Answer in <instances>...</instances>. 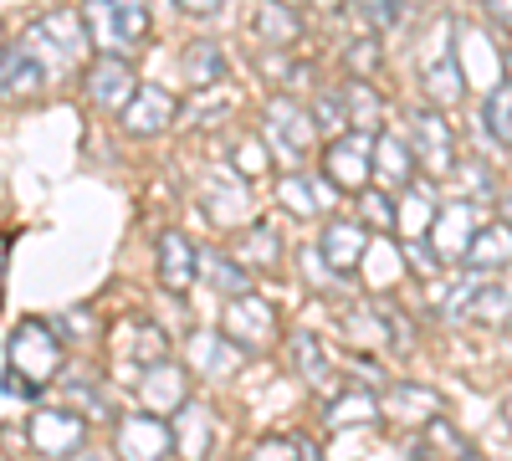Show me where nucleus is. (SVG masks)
Returning a JSON list of instances; mask_svg holds the SVG:
<instances>
[{"mask_svg": "<svg viewBox=\"0 0 512 461\" xmlns=\"http://www.w3.org/2000/svg\"><path fill=\"white\" fill-rule=\"evenodd\" d=\"M477 226H482V221H477V205H472V200H456L451 211L431 216V231H425V236H431L436 257L451 262V257H461V251H466V241L477 236Z\"/></svg>", "mask_w": 512, "mask_h": 461, "instance_id": "nucleus-10", "label": "nucleus"}, {"mask_svg": "<svg viewBox=\"0 0 512 461\" xmlns=\"http://www.w3.org/2000/svg\"><path fill=\"white\" fill-rule=\"evenodd\" d=\"M226 339L236 349H267L277 339V308L267 298L236 292V298L226 303Z\"/></svg>", "mask_w": 512, "mask_h": 461, "instance_id": "nucleus-4", "label": "nucleus"}, {"mask_svg": "<svg viewBox=\"0 0 512 461\" xmlns=\"http://www.w3.org/2000/svg\"><path fill=\"white\" fill-rule=\"evenodd\" d=\"M6 369H16L26 385H47L52 374L62 369V339L41 318L16 323L11 344H6Z\"/></svg>", "mask_w": 512, "mask_h": 461, "instance_id": "nucleus-2", "label": "nucleus"}, {"mask_svg": "<svg viewBox=\"0 0 512 461\" xmlns=\"http://www.w3.org/2000/svg\"><path fill=\"white\" fill-rule=\"evenodd\" d=\"M431 216H436V200H431V190H425V185H415V190L395 205V226L405 231V241H415V236L431 231Z\"/></svg>", "mask_w": 512, "mask_h": 461, "instance_id": "nucleus-27", "label": "nucleus"}, {"mask_svg": "<svg viewBox=\"0 0 512 461\" xmlns=\"http://www.w3.org/2000/svg\"><path fill=\"white\" fill-rule=\"evenodd\" d=\"M379 421V400L369 395V390H344L333 405H328V415H323V426H333V431H349V426H374Z\"/></svg>", "mask_w": 512, "mask_h": 461, "instance_id": "nucleus-21", "label": "nucleus"}, {"mask_svg": "<svg viewBox=\"0 0 512 461\" xmlns=\"http://www.w3.org/2000/svg\"><path fill=\"white\" fill-rule=\"evenodd\" d=\"M236 170L246 175V180H262L267 170H272V154H267V144L262 139H246V144H236Z\"/></svg>", "mask_w": 512, "mask_h": 461, "instance_id": "nucleus-34", "label": "nucleus"}, {"mask_svg": "<svg viewBox=\"0 0 512 461\" xmlns=\"http://www.w3.org/2000/svg\"><path fill=\"white\" fill-rule=\"evenodd\" d=\"M205 200H210V216L221 226H236V216L246 211V180H231V185H205Z\"/></svg>", "mask_w": 512, "mask_h": 461, "instance_id": "nucleus-30", "label": "nucleus"}, {"mask_svg": "<svg viewBox=\"0 0 512 461\" xmlns=\"http://www.w3.org/2000/svg\"><path fill=\"white\" fill-rule=\"evenodd\" d=\"M364 221H369L374 231H390V226H395V200L384 195V190H369V185H364Z\"/></svg>", "mask_w": 512, "mask_h": 461, "instance_id": "nucleus-37", "label": "nucleus"}, {"mask_svg": "<svg viewBox=\"0 0 512 461\" xmlns=\"http://www.w3.org/2000/svg\"><path fill=\"white\" fill-rule=\"evenodd\" d=\"M256 36L262 41H272V47H287V41H297L303 36V21H297L282 0H262V6H256Z\"/></svg>", "mask_w": 512, "mask_h": 461, "instance_id": "nucleus-24", "label": "nucleus"}, {"mask_svg": "<svg viewBox=\"0 0 512 461\" xmlns=\"http://www.w3.org/2000/svg\"><path fill=\"white\" fill-rule=\"evenodd\" d=\"M308 190H313V205H333L338 195H344V190L328 185V180H308Z\"/></svg>", "mask_w": 512, "mask_h": 461, "instance_id": "nucleus-43", "label": "nucleus"}, {"mask_svg": "<svg viewBox=\"0 0 512 461\" xmlns=\"http://www.w3.org/2000/svg\"><path fill=\"white\" fill-rule=\"evenodd\" d=\"M0 262H6V241H0Z\"/></svg>", "mask_w": 512, "mask_h": 461, "instance_id": "nucleus-48", "label": "nucleus"}, {"mask_svg": "<svg viewBox=\"0 0 512 461\" xmlns=\"http://www.w3.org/2000/svg\"><path fill=\"white\" fill-rule=\"evenodd\" d=\"M410 134H415L410 154H415L436 180H446L451 164H456V134H451V123L441 118V108H420V113L410 118Z\"/></svg>", "mask_w": 512, "mask_h": 461, "instance_id": "nucleus-5", "label": "nucleus"}, {"mask_svg": "<svg viewBox=\"0 0 512 461\" xmlns=\"http://www.w3.org/2000/svg\"><path fill=\"white\" fill-rule=\"evenodd\" d=\"M472 318H482V323L507 318V287H502V282H497V287H477V308H472Z\"/></svg>", "mask_w": 512, "mask_h": 461, "instance_id": "nucleus-39", "label": "nucleus"}, {"mask_svg": "<svg viewBox=\"0 0 512 461\" xmlns=\"http://www.w3.org/2000/svg\"><path fill=\"white\" fill-rule=\"evenodd\" d=\"M36 31H41V41H57L62 57H82V52H88V26H82V16H72V11L41 16Z\"/></svg>", "mask_w": 512, "mask_h": 461, "instance_id": "nucleus-22", "label": "nucleus"}, {"mask_svg": "<svg viewBox=\"0 0 512 461\" xmlns=\"http://www.w3.org/2000/svg\"><path fill=\"white\" fill-rule=\"evenodd\" d=\"M185 77L195 82V88H210V82H221V77H226L221 47H210V41H195V47L185 52Z\"/></svg>", "mask_w": 512, "mask_h": 461, "instance_id": "nucleus-29", "label": "nucleus"}, {"mask_svg": "<svg viewBox=\"0 0 512 461\" xmlns=\"http://www.w3.org/2000/svg\"><path fill=\"white\" fill-rule=\"evenodd\" d=\"M169 123H175V98H169L164 88H134V98L123 103V129L128 134H164Z\"/></svg>", "mask_w": 512, "mask_h": 461, "instance_id": "nucleus-11", "label": "nucleus"}, {"mask_svg": "<svg viewBox=\"0 0 512 461\" xmlns=\"http://www.w3.org/2000/svg\"><path fill=\"white\" fill-rule=\"evenodd\" d=\"M159 282L169 292H190L195 282V246L185 231H164L159 236Z\"/></svg>", "mask_w": 512, "mask_h": 461, "instance_id": "nucleus-16", "label": "nucleus"}, {"mask_svg": "<svg viewBox=\"0 0 512 461\" xmlns=\"http://www.w3.org/2000/svg\"><path fill=\"white\" fill-rule=\"evenodd\" d=\"M210 426H216V421H210V410L195 405V400H185V405L175 410L169 441H175L180 461H205V456H210V441H216V431H210Z\"/></svg>", "mask_w": 512, "mask_h": 461, "instance_id": "nucleus-13", "label": "nucleus"}, {"mask_svg": "<svg viewBox=\"0 0 512 461\" xmlns=\"http://www.w3.org/2000/svg\"><path fill=\"white\" fill-rule=\"evenodd\" d=\"M282 205L297 216V221H313L318 216V205H313V190L308 180H282Z\"/></svg>", "mask_w": 512, "mask_h": 461, "instance_id": "nucleus-36", "label": "nucleus"}, {"mask_svg": "<svg viewBox=\"0 0 512 461\" xmlns=\"http://www.w3.org/2000/svg\"><path fill=\"white\" fill-rule=\"evenodd\" d=\"M82 441H88V415H72V410H41L36 421H31V446L41 456H72Z\"/></svg>", "mask_w": 512, "mask_h": 461, "instance_id": "nucleus-8", "label": "nucleus"}, {"mask_svg": "<svg viewBox=\"0 0 512 461\" xmlns=\"http://www.w3.org/2000/svg\"><path fill=\"white\" fill-rule=\"evenodd\" d=\"M195 272H205V282L216 287V292H226V298H236V292H246V272L231 262V257H221V251H195Z\"/></svg>", "mask_w": 512, "mask_h": 461, "instance_id": "nucleus-28", "label": "nucleus"}, {"mask_svg": "<svg viewBox=\"0 0 512 461\" xmlns=\"http://www.w3.org/2000/svg\"><path fill=\"white\" fill-rule=\"evenodd\" d=\"M292 359H297V369H303V380L313 390H333V364H328V354L313 333H297L292 339Z\"/></svg>", "mask_w": 512, "mask_h": 461, "instance_id": "nucleus-25", "label": "nucleus"}, {"mask_svg": "<svg viewBox=\"0 0 512 461\" xmlns=\"http://www.w3.org/2000/svg\"><path fill=\"white\" fill-rule=\"evenodd\" d=\"M425 431L436 436V446H441L446 456H456V461H482V451H477L472 441H466L461 431H451V426L441 421V415H436V421H425Z\"/></svg>", "mask_w": 512, "mask_h": 461, "instance_id": "nucleus-33", "label": "nucleus"}, {"mask_svg": "<svg viewBox=\"0 0 512 461\" xmlns=\"http://www.w3.org/2000/svg\"><path fill=\"white\" fill-rule=\"evenodd\" d=\"M410 170H415V154L405 139H390V134H374V159H369V180H379L384 190H400L410 185Z\"/></svg>", "mask_w": 512, "mask_h": 461, "instance_id": "nucleus-15", "label": "nucleus"}, {"mask_svg": "<svg viewBox=\"0 0 512 461\" xmlns=\"http://www.w3.org/2000/svg\"><path fill=\"white\" fill-rule=\"evenodd\" d=\"M190 359H195L200 374H231L246 359V349H236L226 333H195V339H190Z\"/></svg>", "mask_w": 512, "mask_h": 461, "instance_id": "nucleus-19", "label": "nucleus"}, {"mask_svg": "<svg viewBox=\"0 0 512 461\" xmlns=\"http://www.w3.org/2000/svg\"><path fill=\"white\" fill-rule=\"evenodd\" d=\"M390 410H400L410 426H425L441 415V395L436 390H420V385H395L390 390Z\"/></svg>", "mask_w": 512, "mask_h": 461, "instance_id": "nucleus-26", "label": "nucleus"}, {"mask_svg": "<svg viewBox=\"0 0 512 461\" xmlns=\"http://www.w3.org/2000/svg\"><path fill=\"white\" fill-rule=\"evenodd\" d=\"M466 93V82H461V67L451 52H436L431 62H425V98H431L436 108H456Z\"/></svg>", "mask_w": 512, "mask_h": 461, "instance_id": "nucleus-18", "label": "nucleus"}, {"mask_svg": "<svg viewBox=\"0 0 512 461\" xmlns=\"http://www.w3.org/2000/svg\"><path fill=\"white\" fill-rule=\"evenodd\" d=\"M287 164H297L308 154V144L318 139V129H313V113H303L292 98H272V108H267V134H262Z\"/></svg>", "mask_w": 512, "mask_h": 461, "instance_id": "nucleus-6", "label": "nucleus"}, {"mask_svg": "<svg viewBox=\"0 0 512 461\" xmlns=\"http://www.w3.org/2000/svg\"><path fill=\"white\" fill-rule=\"evenodd\" d=\"M246 461H297V441L292 436H262L246 451Z\"/></svg>", "mask_w": 512, "mask_h": 461, "instance_id": "nucleus-38", "label": "nucleus"}, {"mask_svg": "<svg viewBox=\"0 0 512 461\" xmlns=\"http://www.w3.org/2000/svg\"><path fill=\"white\" fill-rule=\"evenodd\" d=\"M41 82H47V72H41V62L26 57V52H11L6 62H0V98H26V93L41 88Z\"/></svg>", "mask_w": 512, "mask_h": 461, "instance_id": "nucleus-23", "label": "nucleus"}, {"mask_svg": "<svg viewBox=\"0 0 512 461\" xmlns=\"http://www.w3.org/2000/svg\"><path fill=\"white\" fill-rule=\"evenodd\" d=\"M246 262H256V267H272V262H277V226H272V221L251 226V236H246Z\"/></svg>", "mask_w": 512, "mask_h": 461, "instance_id": "nucleus-35", "label": "nucleus"}, {"mask_svg": "<svg viewBox=\"0 0 512 461\" xmlns=\"http://www.w3.org/2000/svg\"><path fill=\"white\" fill-rule=\"evenodd\" d=\"M82 26H88V41L98 36L108 52H128L149 36V6L144 0H88Z\"/></svg>", "mask_w": 512, "mask_h": 461, "instance_id": "nucleus-1", "label": "nucleus"}, {"mask_svg": "<svg viewBox=\"0 0 512 461\" xmlns=\"http://www.w3.org/2000/svg\"><path fill=\"white\" fill-rule=\"evenodd\" d=\"M62 323H67V328H77V333H98V318H93V313H67Z\"/></svg>", "mask_w": 512, "mask_h": 461, "instance_id": "nucleus-45", "label": "nucleus"}, {"mask_svg": "<svg viewBox=\"0 0 512 461\" xmlns=\"http://www.w3.org/2000/svg\"><path fill=\"white\" fill-rule=\"evenodd\" d=\"M113 446L123 461H169V451H175L164 415H123Z\"/></svg>", "mask_w": 512, "mask_h": 461, "instance_id": "nucleus-7", "label": "nucleus"}, {"mask_svg": "<svg viewBox=\"0 0 512 461\" xmlns=\"http://www.w3.org/2000/svg\"><path fill=\"white\" fill-rule=\"evenodd\" d=\"M139 400L149 405V415H175L185 400H190V374L180 364H144V385H139Z\"/></svg>", "mask_w": 512, "mask_h": 461, "instance_id": "nucleus-9", "label": "nucleus"}, {"mask_svg": "<svg viewBox=\"0 0 512 461\" xmlns=\"http://www.w3.org/2000/svg\"><path fill=\"white\" fill-rule=\"evenodd\" d=\"M507 257H512L507 226H477V236L466 241V251H461V267H472V272H502Z\"/></svg>", "mask_w": 512, "mask_h": 461, "instance_id": "nucleus-17", "label": "nucleus"}, {"mask_svg": "<svg viewBox=\"0 0 512 461\" xmlns=\"http://www.w3.org/2000/svg\"><path fill=\"white\" fill-rule=\"evenodd\" d=\"M313 123H344V103H328V98H323V103L313 108Z\"/></svg>", "mask_w": 512, "mask_h": 461, "instance_id": "nucleus-44", "label": "nucleus"}, {"mask_svg": "<svg viewBox=\"0 0 512 461\" xmlns=\"http://www.w3.org/2000/svg\"><path fill=\"white\" fill-rule=\"evenodd\" d=\"M487 16H492L497 26H507V21H512V0H487Z\"/></svg>", "mask_w": 512, "mask_h": 461, "instance_id": "nucleus-46", "label": "nucleus"}, {"mask_svg": "<svg viewBox=\"0 0 512 461\" xmlns=\"http://www.w3.org/2000/svg\"><path fill=\"white\" fill-rule=\"evenodd\" d=\"M364 251H369V231L359 221H328L323 251H318V257H328V272H354L364 262Z\"/></svg>", "mask_w": 512, "mask_h": 461, "instance_id": "nucleus-14", "label": "nucleus"}, {"mask_svg": "<svg viewBox=\"0 0 512 461\" xmlns=\"http://www.w3.org/2000/svg\"><path fill=\"white\" fill-rule=\"evenodd\" d=\"M77 461H98V456H77Z\"/></svg>", "mask_w": 512, "mask_h": 461, "instance_id": "nucleus-49", "label": "nucleus"}, {"mask_svg": "<svg viewBox=\"0 0 512 461\" xmlns=\"http://www.w3.org/2000/svg\"><path fill=\"white\" fill-rule=\"evenodd\" d=\"M405 257H410V267H415L420 277H436V272H441V257L431 251V241H425V236H415V241L405 246Z\"/></svg>", "mask_w": 512, "mask_h": 461, "instance_id": "nucleus-42", "label": "nucleus"}, {"mask_svg": "<svg viewBox=\"0 0 512 461\" xmlns=\"http://www.w3.org/2000/svg\"><path fill=\"white\" fill-rule=\"evenodd\" d=\"M118 349L128 354V359H139V364H159V359H169V339H164V328L159 323H149V318H134L123 333H118Z\"/></svg>", "mask_w": 512, "mask_h": 461, "instance_id": "nucleus-20", "label": "nucleus"}, {"mask_svg": "<svg viewBox=\"0 0 512 461\" xmlns=\"http://www.w3.org/2000/svg\"><path fill=\"white\" fill-rule=\"evenodd\" d=\"M369 159H374V134L369 129H349L344 139L328 144L323 180H333L338 190H364L369 185Z\"/></svg>", "mask_w": 512, "mask_h": 461, "instance_id": "nucleus-3", "label": "nucleus"}, {"mask_svg": "<svg viewBox=\"0 0 512 461\" xmlns=\"http://www.w3.org/2000/svg\"><path fill=\"white\" fill-rule=\"evenodd\" d=\"M374 67H379V41H374V36H359L354 47H349V72L364 77V72H374Z\"/></svg>", "mask_w": 512, "mask_h": 461, "instance_id": "nucleus-41", "label": "nucleus"}, {"mask_svg": "<svg viewBox=\"0 0 512 461\" xmlns=\"http://www.w3.org/2000/svg\"><path fill=\"white\" fill-rule=\"evenodd\" d=\"M344 113L354 118V129H369V134H374V123H379L384 103H379V93H374V88L354 82V88H349V103H344Z\"/></svg>", "mask_w": 512, "mask_h": 461, "instance_id": "nucleus-32", "label": "nucleus"}, {"mask_svg": "<svg viewBox=\"0 0 512 461\" xmlns=\"http://www.w3.org/2000/svg\"><path fill=\"white\" fill-rule=\"evenodd\" d=\"M180 6H185L190 16H205V11H216V6H221V0H180Z\"/></svg>", "mask_w": 512, "mask_h": 461, "instance_id": "nucleus-47", "label": "nucleus"}, {"mask_svg": "<svg viewBox=\"0 0 512 461\" xmlns=\"http://www.w3.org/2000/svg\"><path fill=\"white\" fill-rule=\"evenodd\" d=\"M359 6H364V16H369L374 26H395V21L415 6V0H359Z\"/></svg>", "mask_w": 512, "mask_h": 461, "instance_id": "nucleus-40", "label": "nucleus"}, {"mask_svg": "<svg viewBox=\"0 0 512 461\" xmlns=\"http://www.w3.org/2000/svg\"><path fill=\"white\" fill-rule=\"evenodd\" d=\"M134 67H128L123 57H103V62H93V72H88V98L98 103V108H108V113H123V103L134 98Z\"/></svg>", "mask_w": 512, "mask_h": 461, "instance_id": "nucleus-12", "label": "nucleus"}, {"mask_svg": "<svg viewBox=\"0 0 512 461\" xmlns=\"http://www.w3.org/2000/svg\"><path fill=\"white\" fill-rule=\"evenodd\" d=\"M487 129H492L497 149L512 144V88H507V82H497V93L487 98Z\"/></svg>", "mask_w": 512, "mask_h": 461, "instance_id": "nucleus-31", "label": "nucleus"}]
</instances>
